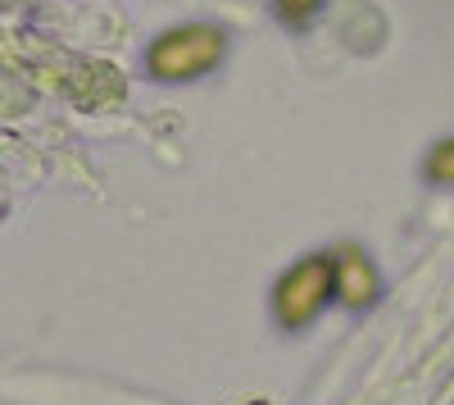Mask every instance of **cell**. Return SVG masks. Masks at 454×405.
Masks as SVG:
<instances>
[{
    "mask_svg": "<svg viewBox=\"0 0 454 405\" xmlns=\"http://www.w3.org/2000/svg\"><path fill=\"white\" fill-rule=\"evenodd\" d=\"M332 291H336V255H314V260L295 265L282 278V287H278V319L286 328L309 323L327 306Z\"/></svg>",
    "mask_w": 454,
    "mask_h": 405,
    "instance_id": "obj_2",
    "label": "cell"
},
{
    "mask_svg": "<svg viewBox=\"0 0 454 405\" xmlns=\"http://www.w3.org/2000/svg\"><path fill=\"white\" fill-rule=\"evenodd\" d=\"M323 5V0H278V10H282V19H291V23H300V19H309L314 10Z\"/></svg>",
    "mask_w": 454,
    "mask_h": 405,
    "instance_id": "obj_5",
    "label": "cell"
},
{
    "mask_svg": "<svg viewBox=\"0 0 454 405\" xmlns=\"http://www.w3.org/2000/svg\"><path fill=\"white\" fill-rule=\"evenodd\" d=\"M218 60H223V32L218 28H177V32H164L150 46V73L164 83L196 78V73L214 68Z\"/></svg>",
    "mask_w": 454,
    "mask_h": 405,
    "instance_id": "obj_1",
    "label": "cell"
},
{
    "mask_svg": "<svg viewBox=\"0 0 454 405\" xmlns=\"http://www.w3.org/2000/svg\"><path fill=\"white\" fill-rule=\"evenodd\" d=\"M250 405H269V401H250Z\"/></svg>",
    "mask_w": 454,
    "mask_h": 405,
    "instance_id": "obj_6",
    "label": "cell"
},
{
    "mask_svg": "<svg viewBox=\"0 0 454 405\" xmlns=\"http://www.w3.org/2000/svg\"><path fill=\"white\" fill-rule=\"evenodd\" d=\"M372 291H377L372 265L364 260L359 250H340L336 255V297L346 301V306H368Z\"/></svg>",
    "mask_w": 454,
    "mask_h": 405,
    "instance_id": "obj_3",
    "label": "cell"
},
{
    "mask_svg": "<svg viewBox=\"0 0 454 405\" xmlns=\"http://www.w3.org/2000/svg\"><path fill=\"white\" fill-rule=\"evenodd\" d=\"M427 169H432V178H445V182H454V141L436 146V151H432V160H427Z\"/></svg>",
    "mask_w": 454,
    "mask_h": 405,
    "instance_id": "obj_4",
    "label": "cell"
}]
</instances>
